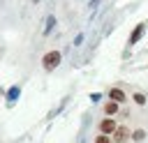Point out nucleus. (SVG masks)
<instances>
[{
	"mask_svg": "<svg viewBox=\"0 0 148 143\" xmlns=\"http://www.w3.org/2000/svg\"><path fill=\"white\" fill-rule=\"evenodd\" d=\"M143 32H146V23H136L134 30H132V35H130V39H127V46H136V44L141 42Z\"/></svg>",
	"mask_w": 148,
	"mask_h": 143,
	"instance_id": "4",
	"label": "nucleus"
},
{
	"mask_svg": "<svg viewBox=\"0 0 148 143\" xmlns=\"http://www.w3.org/2000/svg\"><path fill=\"white\" fill-rule=\"evenodd\" d=\"M143 138H146V129H134V131H132V141H134V143H141Z\"/></svg>",
	"mask_w": 148,
	"mask_h": 143,
	"instance_id": "10",
	"label": "nucleus"
},
{
	"mask_svg": "<svg viewBox=\"0 0 148 143\" xmlns=\"http://www.w3.org/2000/svg\"><path fill=\"white\" fill-rule=\"evenodd\" d=\"M0 95H5V90H2V88H0Z\"/></svg>",
	"mask_w": 148,
	"mask_h": 143,
	"instance_id": "15",
	"label": "nucleus"
},
{
	"mask_svg": "<svg viewBox=\"0 0 148 143\" xmlns=\"http://www.w3.org/2000/svg\"><path fill=\"white\" fill-rule=\"evenodd\" d=\"M132 101H134L136 106H146V104H148V97H146L143 92H134V95H132Z\"/></svg>",
	"mask_w": 148,
	"mask_h": 143,
	"instance_id": "9",
	"label": "nucleus"
},
{
	"mask_svg": "<svg viewBox=\"0 0 148 143\" xmlns=\"http://www.w3.org/2000/svg\"><path fill=\"white\" fill-rule=\"evenodd\" d=\"M60 62H62V53L56 51V48H51V51H46L42 55V69L44 72H56L60 67Z\"/></svg>",
	"mask_w": 148,
	"mask_h": 143,
	"instance_id": "1",
	"label": "nucleus"
},
{
	"mask_svg": "<svg viewBox=\"0 0 148 143\" xmlns=\"http://www.w3.org/2000/svg\"><path fill=\"white\" fill-rule=\"evenodd\" d=\"M118 108H120V104L113 101V99H109V101L104 104V115H111V118H113V115L118 113Z\"/></svg>",
	"mask_w": 148,
	"mask_h": 143,
	"instance_id": "7",
	"label": "nucleus"
},
{
	"mask_svg": "<svg viewBox=\"0 0 148 143\" xmlns=\"http://www.w3.org/2000/svg\"><path fill=\"white\" fill-rule=\"evenodd\" d=\"M18 97H21V85L18 83H14V85H9L7 88V92H5V99H7V106L12 108L16 101H18Z\"/></svg>",
	"mask_w": 148,
	"mask_h": 143,
	"instance_id": "3",
	"label": "nucleus"
},
{
	"mask_svg": "<svg viewBox=\"0 0 148 143\" xmlns=\"http://www.w3.org/2000/svg\"><path fill=\"white\" fill-rule=\"evenodd\" d=\"M109 99H113L118 104H125L127 101V95H125L123 88H109Z\"/></svg>",
	"mask_w": 148,
	"mask_h": 143,
	"instance_id": "6",
	"label": "nucleus"
},
{
	"mask_svg": "<svg viewBox=\"0 0 148 143\" xmlns=\"http://www.w3.org/2000/svg\"><path fill=\"white\" fill-rule=\"evenodd\" d=\"M32 2H39V0H32Z\"/></svg>",
	"mask_w": 148,
	"mask_h": 143,
	"instance_id": "16",
	"label": "nucleus"
},
{
	"mask_svg": "<svg viewBox=\"0 0 148 143\" xmlns=\"http://www.w3.org/2000/svg\"><path fill=\"white\" fill-rule=\"evenodd\" d=\"M56 25H58L56 16H53V14H49V16H46V25H44V37H49V35L53 32V28H56Z\"/></svg>",
	"mask_w": 148,
	"mask_h": 143,
	"instance_id": "8",
	"label": "nucleus"
},
{
	"mask_svg": "<svg viewBox=\"0 0 148 143\" xmlns=\"http://www.w3.org/2000/svg\"><path fill=\"white\" fill-rule=\"evenodd\" d=\"M132 138V134H130V127H125V125H118V129L113 131V141L116 143H127Z\"/></svg>",
	"mask_w": 148,
	"mask_h": 143,
	"instance_id": "5",
	"label": "nucleus"
},
{
	"mask_svg": "<svg viewBox=\"0 0 148 143\" xmlns=\"http://www.w3.org/2000/svg\"><path fill=\"white\" fill-rule=\"evenodd\" d=\"M83 39H86V35H83V32H79V35L74 37V46H81V44H83Z\"/></svg>",
	"mask_w": 148,
	"mask_h": 143,
	"instance_id": "12",
	"label": "nucleus"
},
{
	"mask_svg": "<svg viewBox=\"0 0 148 143\" xmlns=\"http://www.w3.org/2000/svg\"><path fill=\"white\" fill-rule=\"evenodd\" d=\"M118 129V122L111 118V115H106V118H102L99 120V125H97V131L99 134H109V136H113V131Z\"/></svg>",
	"mask_w": 148,
	"mask_h": 143,
	"instance_id": "2",
	"label": "nucleus"
},
{
	"mask_svg": "<svg viewBox=\"0 0 148 143\" xmlns=\"http://www.w3.org/2000/svg\"><path fill=\"white\" fill-rule=\"evenodd\" d=\"M99 99H102V95H99V92H92V95H90V101H92V104H97Z\"/></svg>",
	"mask_w": 148,
	"mask_h": 143,
	"instance_id": "13",
	"label": "nucleus"
},
{
	"mask_svg": "<svg viewBox=\"0 0 148 143\" xmlns=\"http://www.w3.org/2000/svg\"><path fill=\"white\" fill-rule=\"evenodd\" d=\"M99 5H102V0H90V2H88V7H90V9H97Z\"/></svg>",
	"mask_w": 148,
	"mask_h": 143,
	"instance_id": "14",
	"label": "nucleus"
},
{
	"mask_svg": "<svg viewBox=\"0 0 148 143\" xmlns=\"http://www.w3.org/2000/svg\"><path fill=\"white\" fill-rule=\"evenodd\" d=\"M92 143H116V141H113V136H109V134H99V136H95Z\"/></svg>",
	"mask_w": 148,
	"mask_h": 143,
	"instance_id": "11",
	"label": "nucleus"
}]
</instances>
